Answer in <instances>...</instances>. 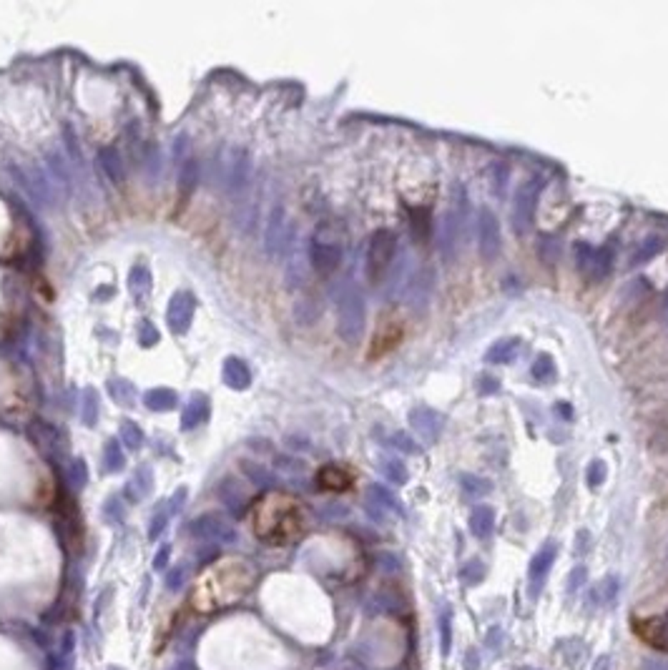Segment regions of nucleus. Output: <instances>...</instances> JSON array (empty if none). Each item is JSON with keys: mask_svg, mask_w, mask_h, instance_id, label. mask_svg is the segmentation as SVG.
Instances as JSON below:
<instances>
[{"mask_svg": "<svg viewBox=\"0 0 668 670\" xmlns=\"http://www.w3.org/2000/svg\"><path fill=\"white\" fill-rule=\"evenodd\" d=\"M256 582V572L244 557H221L206 565L188 595V608L198 615H211L241 603Z\"/></svg>", "mask_w": 668, "mask_h": 670, "instance_id": "1", "label": "nucleus"}, {"mask_svg": "<svg viewBox=\"0 0 668 670\" xmlns=\"http://www.w3.org/2000/svg\"><path fill=\"white\" fill-rule=\"evenodd\" d=\"M251 532L269 547H287L307 530V509L294 494L266 492L249 509Z\"/></svg>", "mask_w": 668, "mask_h": 670, "instance_id": "2", "label": "nucleus"}, {"mask_svg": "<svg viewBox=\"0 0 668 670\" xmlns=\"http://www.w3.org/2000/svg\"><path fill=\"white\" fill-rule=\"evenodd\" d=\"M337 332L345 342L355 344L365 332V299L355 286H345L337 299Z\"/></svg>", "mask_w": 668, "mask_h": 670, "instance_id": "3", "label": "nucleus"}, {"mask_svg": "<svg viewBox=\"0 0 668 670\" xmlns=\"http://www.w3.org/2000/svg\"><path fill=\"white\" fill-rule=\"evenodd\" d=\"M397 251V236L390 229H380L370 236L367 244V261H365V274L370 284H382V279L390 271L392 261H395Z\"/></svg>", "mask_w": 668, "mask_h": 670, "instance_id": "4", "label": "nucleus"}, {"mask_svg": "<svg viewBox=\"0 0 668 670\" xmlns=\"http://www.w3.org/2000/svg\"><path fill=\"white\" fill-rule=\"evenodd\" d=\"M309 261H312L314 271L319 276H332L334 271L340 269L342 264V244L334 236H329V231L317 229L309 241Z\"/></svg>", "mask_w": 668, "mask_h": 670, "instance_id": "5", "label": "nucleus"}, {"mask_svg": "<svg viewBox=\"0 0 668 670\" xmlns=\"http://www.w3.org/2000/svg\"><path fill=\"white\" fill-rule=\"evenodd\" d=\"M540 191H543V181H540V178H530V181H525L517 188L515 201H512V211H510L512 231H515L517 236H522L532 226V216H535Z\"/></svg>", "mask_w": 668, "mask_h": 670, "instance_id": "6", "label": "nucleus"}, {"mask_svg": "<svg viewBox=\"0 0 668 670\" xmlns=\"http://www.w3.org/2000/svg\"><path fill=\"white\" fill-rule=\"evenodd\" d=\"M455 198L450 203L447 213H445L442 221V251L447 259H455L460 249V236H462V221H465V203H467V193L462 191V186L452 188Z\"/></svg>", "mask_w": 668, "mask_h": 670, "instance_id": "7", "label": "nucleus"}, {"mask_svg": "<svg viewBox=\"0 0 668 670\" xmlns=\"http://www.w3.org/2000/svg\"><path fill=\"white\" fill-rule=\"evenodd\" d=\"M477 246L485 261H495L502 251L500 221L490 208H480V216H477Z\"/></svg>", "mask_w": 668, "mask_h": 670, "instance_id": "8", "label": "nucleus"}, {"mask_svg": "<svg viewBox=\"0 0 668 670\" xmlns=\"http://www.w3.org/2000/svg\"><path fill=\"white\" fill-rule=\"evenodd\" d=\"M633 633L643 645L668 653V615H643L633 618Z\"/></svg>", "mask_w": 668, "mask_h": 670, "instance_id": "9", "label": "nucleus"}, {"mask_svg": "<svg viewBox=\"0 0 668 670\" xmlns=\"http://www.w3.org/2000/svg\"><path fill=\"white\" fill-rule=\"evenodd\" d=\"M575 264L588 279L600 281L611 271V251L603 246H588V244H575Z\"/></svg>", "mask_w": 668, "mask_h": 670, "instance_id": "10", "label": "nucleus"}, {"mask_svg": "<svg viewBox=\"0 0 668 670\" xmlns=\"http://www.w3.org/2000/svg\"><path fill=\"white\" fill-rule=\"evenodd\" d=\"M403 334H405L403 319L395 317V314H385V317H382V322H380V327H377L375 337H372L370 359H377V357H382V354L392 352V349L400 344Z\"/></svg>", "mask_w": 668, "mask_h": 670, "instance_id": "11", "label": "nucleus"}, {"mask_svg": "<svg viewBox=\"0 0 668 670\" xmlns=\"http://www.w3.org/2000/svg\"><path fill=\"white\" fill-rule=\"evenodd\" d=\"M193 312H196V302H193V296L188 294V291H178V294L171 299V304H168V312H166V319H168V327H171V332L173 334H183V332H186V329L191 327Z\"/></svg>", "mask_w": 668, "mask_h": 670, "instance_id": "12", "label": "nucleus"}, {"mask_svg": "<svg viewBox=\"0 0 668 670\" xmlns=\"http://www.w3.org/2000/svg\"><path fill=\"white\" fill-rule=\"evenodd\" d=\"M410 425L415 427V432L422 440L435 442L440 437V432H442V415L435 412L432 407H415L410 412Z\"/></svg>", "mask_w": 668, "mask_h": 670, "instance_id": "13", "label": "nucleus"}, {"mask_svg": "<svg viewBox=\"0 0 668 670\" xmlns=\"http://www.w3.org/2000/svg\"><path fill=\"white\" fill-rule=\"evenodd\" d=\"M289 241H292V229H289L287 218H284V211L282 208H274L269 226H266V249H269V254H277Z\"/></svg>", "mask_w": 668, "mask_h": 670, "instance_id": "14", "label": "nucleus"}, {"mask_svg": "<svg viewBox=\"0 0 668 670\" xmlns=\"http://www.w3.org/2000/svg\"><path fill=\"white\" fill-rule=\"evenodd\" d=\"M352 482H355L352 472H347L340 465H324L317 472L319 489H327V492H347L352 487Z\"/></svg>", "mask_w": 668, "mask_h": 670, "instance_id": "15", "label": "nucleus"}, {"mask_svg": "<svg viewBox=\"0 0 668 670\" xmlns=\"http://www.w3.org/2000/svg\"><path fill=\"white\" fill-rule=\"evenodd\" d=\"M430 286H432V271L422 269L418 276H415L413 281H410V286L405 289V296H408V304L413 309H425L427 307V299H430Z\"/></svg>", "mask_w": 668, "mask_h": 670, "instance_id": "16", "label": "nucleus"}, {"mask_svg": "<svg viewBox=\"0 0 668 670\" xmlns=\"http://www.w3.org/2000/svg\"><path fill=\"white\" fill-rule=\"evenodd\" d=\"M224 382L229 387H234V390H246L251 382V372L249 367H246L244 359H236V357H229L224 362Z\"/></svg>", "mask_w": 668, "mask_h": 670, "instance_id": "17", "label": "nucleus"}, {"mask_svg": "<svg viewBox=\"0 0 668 670\" xmlns=\"http://www.w3.org/2000/svg\"><path fill=\"white\" fill-rule=\"evenodd\" d=\"M517 352H520V342L517 339H500L485 352V362L490 364H510L515 362Z\"/></svg>", "mask_w": 668, "mask_h": 670, "instance_id": "18", "label": "nucleus"}, {"mask_svg": "<svg viewBox=\"0 0 668 670\" xmlns=\"http://www.w3.org/2000/svg\"><path fill=\"white\" fill-rule=\"evenodd\" d=\"M206 420H209V400L204 395H196L183 410V430H191Z\"/></svg>", "mask_w": 668, "mask_h": 670, "instance_id": "19", "label": "nucleus"}, {"mask_svg": "<svg viewBox=\"0 0 668 670\" xmlns=\"http://www.w3.org/2000/svg\"><path fill=\"white\" fill-rule=\"evenodd\" d=\"M28 437L33 440V445L38 447V450H48V447H58V430L51 425H46V422H36V425L28 427Z\"/></svg>", "mask_w": 668, "mask_h": 670, "instance_id": "20", "label": "nucleus"}, {"mask_svg": "<svg viewBox=\"0 0 668 670\" xmlns=\"http://www.w3.org/2000/svg\"><path fill=\"white\" fill-rule=\"evenodd\" d=\"M143 402H146L148 410L166 412V410H173V407H176V395H173L171 390H166V387H161V390L146 392V395H143Z\"/></svg>", "mask_w": 668, "mask_h": 670, "instance_id": "21", "label": "nucleus"}, {"mask_svg": "<svg viewBox=\"0 0 668 670\" xmlns=\"http://www.w3.org/2000/svg\"><path fill=\"white\" fill-rule=\"evenodd\" d=\"M663 249V241L658 239V236H651V239H643V244L636 249V254H633L631 264L638 266V264H646V261H651L653 256L658 254V251Z\"/></svg>", "mask_w": 668, "mask_h": 670, "instance_id": "22", "label": "nucleus"}, {"mask_svg": "<svg viewBox=\"0 0 668 670\" xmlns=\"http://www.w3.org/2000/svg\"><path fill=\"white\" fill-rule=\"evenodd\" d=\"M530 375L535 377L538 382H548V380H553L555 377V364H553V359L548 357V354H540L535 362H532V367H530Z\"/></svg>", "mask_w": 668, "mask_h": 670, "instance_id": "23", "label": "nucleus"}, {"mask_svg": "<svg viewBox=\"0 0 668 670\" xmlns=\"http://www.w3.org/2000/svg\"><path fill=\"white\" fill-rule=\"evenodd\" d=\"M81 417H84L86 425H96L98 420V397L93 390L84 392V402H81Z\"/></svg>", "mask_w": 668, "mask_h": 670, "instance_id": "24", "label": "nucleus"}, {"mask_svg": "<svg viewBox=\"0 0 668 670\" xmlns=\"http://www.w3.org/2000/svg\"><path fill=\"white\" fill-rule=\"evenodd\" d=\"M108 390L121 405H133V400H136V390H133V385L126 382V380H113L108 385Z\"/></svg>", "mask_w": 668, "mask_h": 670, "instance_id": "25", "label": "nucleus"}, {"mask_svg": "<svg viewBox=\"0 0 668 670\" xmlns=\"http://www.w3.org/2000/svg\"><path fill=\"white\" fill-rule=\"evenodd\" d=\"M121 442H123L126 447H131V450H136V447L143 445V432L131 420H126L123 425H121Z\"/></svg>", "mask_w": 668, "mask_h": 670, "instance_id": "26", "label": "nucleus"}, {"mask_svg": "<svg viewBox=\"0 0 668 670\" xmlns=\"http://www.w3.org/2000/svg\"><path fill=\"white\" fill-rule=\"evenodd\" d=\"M148 289H151V276H148V271L143 269V266L131 271V291L136 296H143V294H148Z\"/></svg>", "mask_w": 668, "mask_h": 670, "instance_id": "27", "label": "nucleus"}, {"mask_svg": "<svg viewBox=\"0 0 668 670\" xmlns=\"http://www.w3.org/2000/svg\"><path fill=\"white\" fill-rule=\"evenodd\" d=\"M410 216H413V234L418 241L425 239V234H427V211L425 208H410Z\"/></svg>", "mask_w": 668, "mask_h": 670, "instance_id": "28", "label": "nucleus"}, {"mask_svg": "<svg viewBox=\"0 0 668 670\" xmlns=\"http://www.w3.org/2000/svg\"><path fill=\"white\" fill-rule=\"evenodd\" d=\"M116 163H118V156H116L113 148H103V151H101V166H103V171L111 176V181L121 183V171H116Z\"/></svg>", "mask_w": 668, "mask_h": 670, "instance_id": "29", "label": "nucleus"}, {"mask_svg": "<svg viewBox=\"0 0 668 670\" xmlns=\"http://www.w3.org/2000/svg\"><path fill=\"white\" fill-rule=\"evenodd\" d=\"M387 445H390V447H397V450H403V452H410V455H418V452H420V447L415 445V440H413V437L405 435V432H395V435H390Z\"/></svg>", "mask_w": 668, "mask_h": 670, "instance_id": "30", "label": "nucleus"}, {"mask_svg": "<svg viewBox=\"0 0 668 670\" xmlns=\"http://www.w3.org/2000/svg\"><path fill=\"white\" fill-rule=\"evenodd\" d=\"M382 472H385L392 482H405V479H408V469L403 467V462H397V460H382Z\"/></svg>", "mask_w": 668, "mask_h": 670, "instance_id": "31", "label": "nucleus"}, {"mask_svg": "<svg viewBox=\"0 0 668 670\" xmlns=\"http://www.w3.org/2000/svg\"><path fill=\"white\" fill-rule=\"evenodd\" d=\"M106 467L108 469H121L123 467V452L118 450V442L111 440L106 445Z\"/></svg>", "mask_w": 668, "mask_h": 670, "instance_id": "32", "label": "nucleus"}, {"mask_svg": "<svg viewBox=\"0 0 668 670\" xmlns=\"http://www.w3.org/2000/svg\"><path fill=\"white\" fill-rule=\"evenodd\" d=\"M558 254H560V244L558 241L553 239V236H543L540 239V256H543V261L545 264H553L555 259H558Z\"/></svg>", "mask_w": 668, "mask_h": 670, "instance_id": "33", "label": "nucleus"}, {"mask_svg": "<svg viewBox=\"0 0 668 670\" xmlns=\"http://www.w3.org/2000/svg\"><path fill=\"white\" fill-rule=\"evenodd\" d=\"M138 342H141L143 347H151V344L158 342V329L153 327L148 319H143L141 327H138Z\"/></svg>", "mask_w": 668, "mask_h": 670, "instance_id": "34", "label": "nucleus"}, {"mask_svg": "<svg viewBox=\"0 0 668 670\" xmlns=\"http://www.w3.org/2000/svg\"><path fill=\"white\" fill-rule=\"evenodd\" d=\"M585 477H588L590 484H600V482H603V477H606V467H603V462H600V460H595V462L588 467V472H585Z\"/></svg>", "mask_w": 668, "mask_h": 670, "instance_id": "35", "label": "nucleus"}]
</instances>
